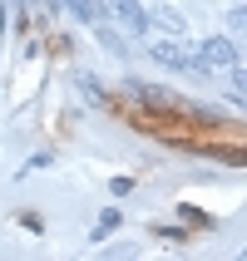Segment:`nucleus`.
<instances>
[{
    "mask_svg": "<svg viewBox=\"0 0 247 261\" xmlns=\"http://www.w3.org/2000/svg\"><path fill=\"white\" fill-rule=\"evenodd\" d=\"M237 64H242V49L233 35H218L198 49V69H237Z\"/></svg>",
    "mask_w": 247,
    "mask_h": 261,
    "instance_id": "1",
    "label": "nucleus"
},
{
    "mask_svg": "<svg viewBox=\"0 0 247 261\" xmlns=\"http://www.w3.org/2000/svg\"><path fill=\"white\" fill-rule=\"evenodd\" d=\"M153 59L159 64H173V69H198V49H188V44H178V40H153Z\"/></svg>",
    "mask_w": 247,
    "mask_h": 261,
    "instance_id": "2",
    "label": "nucleus"
},
{
    "mask_svg": "<svg viewBox=\"0 0 247 261\" xmlns=\"http://www.w3.org/2000/svg\"><path fill=\"white\" fill-rule=\"evenodd\" d=\"M99 5H109V15H114V20H124L129 30H153V15H144L133 0H99Z\"/></svg>",
    "mask_w": 247,
    "mask_h": 261,
    "instance_id": "3",
    "label": "nucleus"
},
{
    "mask_svg": "<svg viewBox=\"0 0 247 261\" xmlns=\"http://www.w3.org/2000/svg\"><path fill=\"white\" fill-rule=\"evenodd\" d=\"M228 25H233V35H242V40H247V5H237V10L228 15Z\"/></svg>",
    "mask_w": 247,
    "mask_h": 261,
    "instance_id": "4",
    "label": "nucleus"
},
{
    "mask_svg": "<svg viewBox=\"0 0 247 261\" xmlns=\"http://www.w3.org/2000/svg\"><path fill=\"white\" fill-rule=\"evenodd\" d=\"M70 10L79 15V20H94V15H99V10H94V0H70Z\"/></svg>",
    "mask_w": 247,
    "mask_h": 261,
    "instance_id": "5",
    "label": "nucleus"
}]
</instances>
